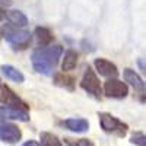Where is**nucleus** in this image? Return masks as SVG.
<instances>
[{"instance_id": "f257e3e1", "label": "nucleus", "mask_w": 146, "mask_h": 146, "mask_svg": "<svg viewBox=\"0 0 146 146\" xmlns=\"http://www.w3.org/2000/svg\"><path fill=\"white\" fill-rule=\"evenodd\" d=\"M63 54L62 45H48L44 48H36L31 54V63L35 72L42 75H50L51 70L58 63Z\"/></svg>"}, {"instance_id": "f03ea898", "label": "nucleus", "mask_w": 146, "mask_h": 146, "mask_svg": "<svg viewBox=\"0 0 146 146\" xmlns=\"http://www.w3.org/2000/svg\"><path fill=\"white\" fill-rule=\"evenodd\" d=\"M3 38L13 50H25L29 47L31 34L25 29H21L16 27H6L3 31Z\"/></svg>"}, {"instance_id": "7ed1b4c3", "label": "nucleus", "mask_w": 146, "mask_h": 146, "mask_svg": "<svg viewBox=\"0 0 146 146\" xmlns=\"http://www.w3.org/2000/svg\"><path fill=\"white\" fill-rule=\"evenodd\" d=\"M98 117H100L101 129H102L105 133L115 135V136H120V137L126 136V133H127V130H129V126H127L126 123H123L121 120H118L117 117L108 114V113H100Z\"/></svg>"}, {"instance_id": "20e7f679", "label": "nucleus", "mask_w": 146, "mask_h": 146, "mask_svg": "<svg viewBox=\"0 0 146 146\" xmlns=\"http://www.w3.org/2000/svg\"><path fill=\"white\" fill-rule=\"evenodd\" d=\"M80 86L83 91H86L89 95L95 96V98H101V83H100V79L98 76L95 75V72L91 69V67H86L85 69V73H83V78L80 80Z\"/></svg>"}, {"instance_id": "39448f33", "label": "nucleus", "mask_w": 146, "mask_h": 146, "mask_svg": "<svg viewBox=\"0 0 146 146\" xmlns=\"http://www.w3.org/2000/svg\"><path fill=\"white\" fill-rule=\"evenodd\" d=\"M104 94L108 98L123 100L129 95V88L124 82H121L118 79H110L104 85Z\"/></svg>"}, {"instance_id": "423d86ee", "label": "nucleus", "mask_w": 146, "mask_h": 146, "mask_svg": "<svg viewBox=\"0 0 146 146\" xmlns=\"http://www.w3.org/2000/svg\"><path fill=\"white\" fill-rule=\"evenodd\" d=\"M22 137V131L18 126L0 118V140L5 143H18Z\"/></svg>"}, {"instance_id": "0eeeda50", "label": "nucleus", "mask_w": 146, "mask_h": 146, "mask_svg": "<svg viewBox=\"0 0 146 146\" xmlns=\"http://www.w3.org/2000/svg\"><path fill=\"white\" fill-rule=\"evenodd\" d=\"M0 102H3L7 107H16V108L27 110L28 111V105L23 102L7 85H2V86H0Z\"/></svg>"}, {"instance_id": "6e6552de", "label": "nucleus", "mask_w": 146, "mask_h": 146, "mask_svg": "<svg viewBox=\"0 0 146 146\" xmlns=\"http://www.w3.org/2000/svg\"><path fill=\"white\" fill-rule=\"evenodd\" d=\"M94 64H95L96 72H98L101 76H105V78H110V79H115L118 76L117 66L107 58H95Z\"/></svg>"}, {"instance_id": "1a4fd4ad", "label": "nucleus", "mask_w": 146, "mask_h": 146, "mask_svg": "<svg viewBox=\"0 0 146 146\" xmlns=\"http://www.w3.org/2000/svg\"><path fill=\"white\" fill-rule=\"evenodd\" d=\"M0 118L6 120H18V121H28L29 120V113L27 110H21L16 107H7L3 105L0 107Z\"/></svg>"}, {"instance_id": "9d476101", "label": "nucleus", "mask_w": 146, "mask_h": 146, "mask_svg": "<svg viewBox=\"0 0 146 146\" xmlns=\"http://www.w3.org/2000/svg\"><path fill=\"white\" fill-rule=\"evenodd\" d=\"M34 35H35V38H36V42H38L40 48H44V47H48L53 40H54V35L53 32L45 28V27H38V28H35L34 31Z\"/></svg>"}, {"instance_id": "9b49d317", "label": "nucleus", "mask_w": 146, "mask_h": 146, "mask_svg": "<svg viewBox=\"0 0 146 146\" xmlns=\"http://www.w3.org/2000/svg\"><path fill=\"white\" fill-rule=\"evenodd\" d=\"M62 124L67 130L75 131V133H83L89 129V123H88V120H85V118H67Z\"/></svg>"}, {"instance_id": "f8f14e48", "label": "nucleus", "mask_w": 146, "mask_h": 146, "mask_svg": "<svg viewBox=\"0 0 146 146\" xmlns=\"http://www.w3.org/2000/svg\"><path fill=\"white\" fill-rule=\"evenodd\" d=\"M124 79H126V82H129L136 91H139V92H145V91H146L145 82L142 80V78L137 75L135 70L126 69V70H124Z\"/></svg>"}, {"instance_id": "ddd939ff", "label": "nucleus", "mask_w": 146, "mask_h": 146, "mask_svg": "<svg viewBox=\"0 0 146 146\" xmlns=\"http://www.w3.org/2000/svg\"><path fill=\"white\" fill-rule=\"evenodd\" d=\"M6 19L16 28H25L28 25V18L21 10H9Z\"/></svg>"}, {"instance_id": "4468645a", "label": "nucleus", "mask_w": 146, "mask_h": 146, "mask_svg": "<svg viewBox=\"0 0 146 146\" xmlns=\"http://www.w3.org/2000/svg\"><path fill=\"white\" fill-rule=\"evenodd\" d=\"M0 70H2V73L10 80H13L16 83H22L23 80H25V76L22 75V73L13 67V66H10V64H3V66H0Z\"/></svg>"}, {"instance_id": "2eb2a0df", "label": "nucleus", "mask_w": 146, "mask_h": 146, "mask_svg": "<svg viewBox=\"0 0 146 146\" xmlns=\"http://www.w3.org/2000/svg\"><path fill=\"white\" fill-rule=\"evenodd\" d=\"M78 53L75 50H67L64 53V57H63V62H62V69L63 72H70L76 67L78 64Z\"/></svg>"}, {"instance_id": "dca6fc26", "label": "nucleus", "mask_w": 146, "mask_h": 146, "mask_svg": "<svg viewBox=\"0 0 146 146\" xmlns=\"http://www.w3.org/2000/svg\"><path fill=\"white\" fill-rule=\"evenodd\" d=\"M54 83L58 85V86H63V88L69 89V91H73V88H75V79L69 75H66L64 72L56 73L54 75Z\"/></svg>"}, {"instance_id": "f3484780", "label": "nucleus", "mask_w": 146, "mask_h": 146, "mask_svg": "<svg viewBox=\"0 0 146 146\" xmlns=\"http://www.w3.org/2000/svg\"><path fill=\"white\" fill-rule=\"evenodd\" d=\"M41 145L42 146H63L62 140H58V137L53 133H48V131H42L41 133Z\"/></svg>"}, {"instance_id": "a211bd4d", "label": "nucleus", "mask_w": 146, "mask_h": 146, "mask_svg": "<svg viewBox=\"0 0 146 146\" xmlns=\"http://www.w3.org/2000/svg\"><path fill=\"white\" fill-rule=\"evenodd\" d=\"M67 146H94V143L89 139H64Z\"/></svg>"}, {"instance_id": "6ab92c4d", "label": "nucleus", "mask_w": 146, "mask_h": 146, "mask_svg": "<svg viewBox=\"0 0 146 146\" xmlns=\"http://www.w3.org/2000/svg\"><path fill=\"white\" fill-rule=\"evenodd\" d=\"M130 142L137 146H146V135H143V133H135L130 137Z\"/></svg>"}, {"instance_id": "aec40b11", "label": "nucleus", "mask_w": 146, "mask_h": 146, "mask_svg": "<svg viewBox=\"0 0 146 146\" xmlns=\"http://www.w3.org/2000/svg\"><path fill=\"white\" fill-rule=\"evenodd\" d=\"M22 146H42L41 143H38L36 140H28V142H25Z\"/></svg>"}, {"instance_id": "412c9836", "label": "nucleus", "mask_w": 146, "mask_h": 146, "mask_svg": "<svg viewBox=\"0 0 146 146\" xmlns=\"http://www.w3.org/2000/svg\"><path fill=\"white\" fill-rule=\"evenodd\" d=\"M7 18V12L5 10V9H2V7H0V22H2V21H5Z\"/></svg>"}, {"instance_id": "4be33fe9", "label": "nucleus", "mask_w": 146, "mask_h": 146, "mask_svg": "<svg viewBox=\"0 0 146 146\" xmlns=\"http://www.w3.org/2000/svg\"><path fill=\"white\" fill-rule=\"evenodd\" d=\"M2 85H3V83H2V80H0V86H2Z\"/></svg>"}]
</instances>
